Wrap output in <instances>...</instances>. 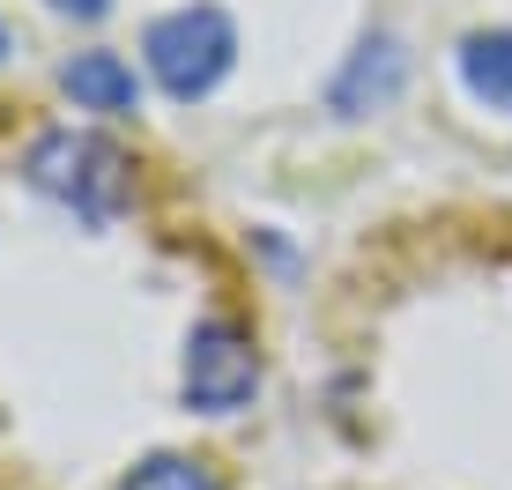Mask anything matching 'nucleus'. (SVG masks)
Wrapping results in <instances>:
<instances>
[{
  "mask_svg": "<svg viewBox=\"0 0 512 490\" xmlns=\"http://www.w3.org/2000/svg\"><path fill=\"white\" fill-rule=\"evenodd\" d=\"M23 179L38 186L45 201L75 208L82 223H112L134 194V164L119 142H104L97 127H45L23 156Z\"/></svg>",
  "mask_w": 512,
  "mask_h": 490,
  "instance_id": "nucleus-1",
  "label": "nucleus"
},
{
  "mask_svg": "<svg viewBox=\"0 0 512 490\" xmlns=\"http://www.w3.org/2000/svg\"><path fill=\"white\" fill-rule=\"evenodd\" d=\"M141 60H149V75H156L164 97L193 104L238 67V23L216 0H186V8L156 15V23L141 30Z\"/></svg>",
  "mask_w": 512,
  "mask_h": 490,
  "instance_id": "nucleus-2",
  "label": "nucleus"
},
{
  "mask_svg": "<svg viewBox=\"0 0 512 490\" xmlns=\"http://www.w3.org/2000/svg\"><path fill=\"white\" fill-rule=\"evenodd\" d=\"M179 394H186V409H201V416L245 409V401L260 394V349H253V335L231 327V320H201L186 335V357H179Z\"/></svg>",
  "mask_w": 512,
  "mask_h": 490,
  "instance_id": "nucleus-3",
  "label": "nucleus"
},
{
  "mask_svg": "<svg viewBox=\"0 0 512 490\" xmlns=\"http://www.w3.org/2000/svg\"><path fill=\"white\" fill-rule=\"evenodd\" d=\"M60 90L82 104V112H134L141 104V82L134 67L119 60V52H75V60L60 67Z\"/></svg>",
  "mask_w": 512,
  "mask_h": 490,
  "instance_id": "nucleus-4",
  "label": "nucleus"
},
{
  "mask_svg": "<svg viewBox=\"0 0 512 490\" xmlns=\"http://www.w3.org/2000/svg\"><path fill=\"white\" fill-rule=\"evenodd\" d=\"M394 90H401V45L379 30V38H364V45H357L349 75L334 82V112H349V119H357V112H379V104L394 97Z\"/></svg>",
  "mask_w": 512,
  "mask_h": 490,
  "instance_id": "nucleus-5",
  "label": "nucleus"
},
{
  "mask_svg": "<svg viewBox=\"0 0 512 490\" xmlns=\"http://www.w3.org/2000/svg\"><path fill=\"white\" fill-rule=\"evenodd\" d=\"M461 82L475 104L512 112V30H468L461 38Z\"/></svg>",
  "mask_w": 512,
  "mask_h": 490,
  "instance_id": "nucleus-6",
  "label": "nucleus"
},
{
  "mask_svg": "<svg viewBox=\"0 0 512 490\" xmlns=\"http://www.w3.org/2000/svg\"><path fill=\"white\" fill-rule=\"evenodd\" d=\"M119 490H231L208 461H193V453H156V461H141Z\"/></svg>",
  "mask_w": 512,
  "mask_h": 490,
  "instance_id": "nucleus-7",
  "label": "nucleus"
},
{
  "mask_svg": "<svg viewBox=\"0 0 512 490\" xmlns=\"http://www.w3.org/2000/svg\"><path fill=\"white\" fill-rule=\"evenodd\" d=\"M52 8L75 15V23H104V15H112V0H52Z\"/></svg>",
  "mask_w": 512,
  "mask_h": 490,
  "instance_id": "nucleus-8",
  "label": "nucleus"
},
{
  "mask_svg": "<svg viewBox=\"0 0 512 490\" xmlns=\"http://www.w3.org/2000/svg\"><path fill=\"white\" fill-rule=\"evenodd\" d=\"M0 52H8V30H0Z\"/></svg>",
  "mask_w": 512,
  "mask_h": 490,
  "instance_id": "nucleus-9",
  "label": "nucleus"
}]
</instances>
